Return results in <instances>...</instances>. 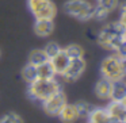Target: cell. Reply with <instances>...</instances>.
Masks as SVG:
<instances>
[{"label":"cell","mask_w":126,"mask_h":123,"mask_svg":"<svg viewBox=\"0 0 126 123\" xmlns=\"http://www.w3.org/2000/svg\"><path fill=\"white\" fill-rule=\"evenodd\" d=\"M63 10L69 16L85 22L92 19L94 4H91L88 0H66L63 6Z\"/></svg>","instance_id":"cell-3"},{"label":"cell","mask_w":126,"mask_h":123,"mask_svg":"<svg viewBox=\"0 0 126 123\" xmlns=\"http://www.w3.org/2000/svg\"><path fill=\"white\" fill-rule=\"evenodd\" d=\"M58 91H61V84L56 79H35L33 82L29 84L27 95L30 99L42 103L45 99H47Z\"/></svg>","instance_id":"cell-1"},{"label":"cell","mask_w":126,"mask_h":123,"mask_svg":"<svg viewBox=\"0 0 126 123\" xmlns=\"http://www.w3.org/2000/svg\"><path fill=\"white\" fill-rule=\"evenodd\" d=\"M22 77H23V80H25L26 82H29V84L33 82L34 80L37 79V68L34 65L27 64V65L22 69Z\"/></svg>","instance_id":"cell-18"},{"label":"cell","mask_w":126,"mask_h":123,"mask_svg":"<svg viewBox=\"0 0 126 123\" xmlns=\"http://www.w3.org/2000/svg\"><path fill=\"white\" fill-rule=\"evenodd\" d=\"M49 61V57L46 55V53L44 52V49H35L29 54V62L30 65H34V66H38L41 64Z\"/></svg>","instance_id":"cell-16"},{"label":"cell","mask_w":126,"mask_h":123,"mask_svg":"<svg viewBox=\"0 0 126 123\" xmlns=\"http://www.w3.org/2000/svg\"><path fill=\"white\" fill-rule=\"evenodd\" d=\"M57 116L60 118V120L63 123H75L80 119V115H79V111L76 108V104H69V103H66L63 107V109L58 112Z\"/></svg>","instance_id":"cell-11"},{"label":"cell","mask_w":126,"mask_h":123,"mask_svg":"<svg viewBox=\"0 0 126 123\" xmlns=\"http://www.w3.org/2000/svg\"><path fill=\"white\" fill-rule=\"evenodd\" d=\"M68 103L66 101V95L63 91H58V92L53 93L52 96H49L47 99H45L42 101V108L46 112L47 115H52V116H57L58 112L63 109V107Z\"/></svg>","instance_id":"cell-5"},{"label":"cell","mask_w":126,"mask_h":123,"mask_svg":"<svg viewBox=\"0 0 126 123\" xmlns=\"http://www.w3.org/2000/svg\"><path fill=\"white\" fill-rule=\"evenodd\" d=\"M61 50V47H60V45L57 43V42H47L46 45H45V47H44V52L46 53V55L49 58H52L54 54H57L58 52Z\"/></svg>","instance_id":"cell-21"},{"label":"cell","mask_w":126,"mask_h":123,"mask_svg":"<svg viewBox=\"0 0 126 123\" xmlns=\"http://www.w3.org/2000/svg\"><path fill=\"white\" fill-rule=\"evenodd\" d=\"M64 52L66 53V55H68L69 58H81L84 57V49H83L80 45L77 43H71L68 45L66 47H64Z\"/></svg>","instance_id":"cell-17"},{"label":"cell","mask_w":126,"mask_h":123,"mask_svg":"<svg viewBox=\"0 0 126 123\" xmlns=\"http://www.w3.org/2000/svg\"><path fill=\"white\" fill-rule=\"evenodd\" d=\"M109 123H122V122H118V120H110Z\"/></svg>","instance_id":"cell-26"},{"label":"cell","mask_w":126,"mask_h":123,"mask_svg":"<svg viewBox=\"0 0 126 123\" xmlns=\"http://www.w3.org/2000/svg\"><path fill=\"white\" fill-rule=\"evenodd\" d=\"M85 68H87V62H85L84 57L81 58H72L69 62L68 68L65 69V72L63 73V79L66 81H76L77 79H80L83 73H84Z\"/></svg>","instance_id":"cell-6"},{"label":"cell","mask_w":126,"mask_h":123,"mask_svg":"<svg viewBox=\"0 0 126 123\" xmlns=\"http://www.w3.org/2000/svg\"><path fill=\"white\" fill-rule=\"evenodd\" d=\"M125 95H126V79L118 80V81H114V82H112L111 99H110V100L121 101Z\"/></svg>","instance_id":"cell-15"},{"label":"cell","mask_w":126,"mask_h":123,"mask_svg":"<svg viewBox=\"0 0 126 123\" xmlns=\"http://www.w3.org/2000/svg\"><path fill=\"white\" fill-rule=\"evenodd\" d=\"M111 88H112V81L102 77L94 87L95 96L99 97L100 100H110L111 99Z\"/></svg>","instance_id":"cell-10"},{"label":"cell","mask_w":126,"mask_h":123,"mask_svg":"<svg viewBox=\"0 0 126 123\" xmlns=\"http://www.w3.org/2000/svg\"><path fill=\"white\" fill-rule=\"evenodd\" d=\"M27 7L35 20H53L57 7L52 0H27Z\"/></svg>","instance_id":"cell-4"},{"label":"cell","mask_w":126,"mask_h":123,"mask_svg":"<svg viewBox=\"0 0 126 123\" xmlns=\"http://www.w3.org/2000/svg\"><path fill=\"white\" fill-rule=\"evenodd\" d=\"M0 123H23V119L15 112H8L0 118Z\"/></svg>","instance_id":"cell-22"},{"label":"cell","mask_w":126,"mask_h":123,"mask_svg":"<svg viewBox=\"0 0 126 123\" xmlns=\"http://www.w3.org/2000/svg\"><path fill=\"white\" fill-rule=\"evenodd\" d=\"M75 104H76V108H77V111H79L80 118H87L94 108V107L91 106L90 103H87V101H77V103H75Z\"/></svg>","instance_id":"cell-20"},{"label":"cell","mask_w":126,"mask_h":123,"mask_svg":"<svg viewBox=\"0 0 126 123\" xmlns=\"http://www.w3.org/2000/svg\"><path fill=\"white\" fill-rule=\"evenodd\" d=\"M53 30H54L53 20H35L34 23V33L41 38L52 35Z\"/></svg>","instance_id":"cell-12"},{"label":"cell","mask_w":126,"mask_h":123,"mask_svg":"<svg viewBox=\"0 0 126 123\" xmlns=\"http://www.w3.org/2000/svg\"><path fill=\"white\" fill-rule=\"evenodd\" d=\"M121 103H122V106H123V107H125V108H126V95H125V96H123V97H122V100H121Z\"/></svg>","instance_id":"cell-24"},{"label":"cell","mask_w":126,"mask_h":123,"mask_svg":"<svg viewBox=\"0 0 126 123\" xmlns=\"http://www.w3.org/2000/svg\"><path fill=\"white\" fill-rule=\"evenodd\" d=\"M50 64H52L53 69H54L56 74L57 76H63V73L65 72V69L68 68L69 62H71V58L66 55V53L64 52V49H61L57 54H54L52 58H49Z\"/></svg>","instance_id":"cell-8"},{"label":"cell","mask_w":126,"mask_h":123,"mask_svg":"<svg viewBox=\"0 0 126 123\" xmlns=\"http://www.w3.org/2000/svg\"><path fill=\"white\" fill-rule=\"evenodd\" d=\"M96 41H98L99 46H102L106 50H111V52L114 53L115 49L118 47V45L121 43V41H122V37L110 33V31H107L106 28H102L100 33L98 34V37H96Z\"/></svg>","instance_id":"cell-7"},{"label":"cell","mask_w":126,"mask_h":123,"mask_svg":"<svg viewBox=\"0 0 126 123\" xmlns=\"http://www.w3.org/2000/svg\"><path fill=\"white\" fill-rule=\"evenodd\" d=\"M35 68H37V79L49 80V79H56L57 77V74H56L50 61H46V62L41 64V65L35 66Z\"/></svg>","instance_id":"cell-14"},{"label":"cell","mask_w":126,"mask_h":123,"mask_svg":"<svg viewBox=\"0 0 126 123\" xmlns=\"http://www.w3.org/2000/svg\"><path fill=\"white\" fill-rule=\"evenodd\" d=\"M87 119L90 123H109L111 120L106 108H100V107H94L90 115L87 116Z\"/></svg>","instance_id":"cell-13"},{"label":"cell","mask_w":126,"mask_h":123,"mask_svg":"<svg viewBox=\"0 0 126 123\" xmlns=\"http://www.w3.org/2000/svg\"><path fill=\"white\" fill-rule=\"evenodd\" d=\"M109 114L110 119L111 120H118V122H122L126 116V108L122 106L121 101H115V100H109L107 107H104Z\"/></svg>","instance_id":"cell-9"},{"label":"cell","mask_w":126,"mask_h":123,"mask_svg":"<svg viewBox=\"0 0 126 123\" xmlns=\"http://www.w3.org/2000/svg\"><path fill=\"white\" fill-rule=\"evenodd\" d=\"M96 6H99L100 8L106 10L107 12H111L119 6V1L118 0H96Z\"/></svg>","instance_id":"cell-19"},{"label":"cell","mask_w":126,"mask_h":123,"mask_svg":"<svg viewBox=\"0 0 126 123\" xmlns=\"http://www.w3.org/2000/svg\"><path fill=\"white\" fill-rule=\"evenodd\" d=\"M0 57H1V50H0Z\"/></svg>","instance_id":"cell-28"},{"label":"cell","mask_w":126,"mask_h":123,"mask_svg":"<svg viewBox=\"0 0 126 123\" xmlns=\"http://www.w3.org/2000/svg\"><path fill=\"white\" fill-rule=\"evenodd\" d=\"M87 123H90V122H87Z\"/></svg>","instance_id":"cell-29"},{"label":"cell","mask_w":126,"mask_h":123,"mask_svg":"<svg viewBox=\"0 0 126 123\" xmlns=\"http://www.w3.org/2000/svg\"><path fill=\"white\" fill-rule=\"evenodd\" d=\"M122 39H123V41H125V42H126V31H125V33H123V34H122Z\"/></svg>","instance_id":"cell-25"},{"label":"cell","mask_w":126,"mask_h":123,"mask_svg":"<svg viewBox=\"0 0 126 123\" xmlns=\"http://www.w3.org/2000/svg\"><path fill=\"white\" fill-rule=\"evenodd\" d=\"M100 74L103 79H107L112 82L126 79V70L123 68L122 58L114 53L104 57L100 62Z\"/></svg>","instance_id":"cell-2"},{"label":"cell","mask_w":126,"mask_h":123,"mask_svg":"<svg viewBox=\"0 0 126 123\" xmlns=\"http://www.w3.org/2000/svg\"><path fill=\"white\" fill-rule=\"evenodd\" d=\"M118 22H119L121 26H122L123 33H125L126 31V11H121V15H119V18H118Z\"/></svg>","instance_id":"cell-23"},{"label":"cell","mask_w":126,"mask_h":123,"mask_svg":"<svg viewBox=\"0 0 126 123\" xmlns=\"http://www.w3.org/2000/svg\"><path fill=\"white\" fill-rule=\"evenodd\" d=\"M122 123H126V116H125V119L122 120Z\"/></svg>","instance_id":"cell-27"}]
</instances>
